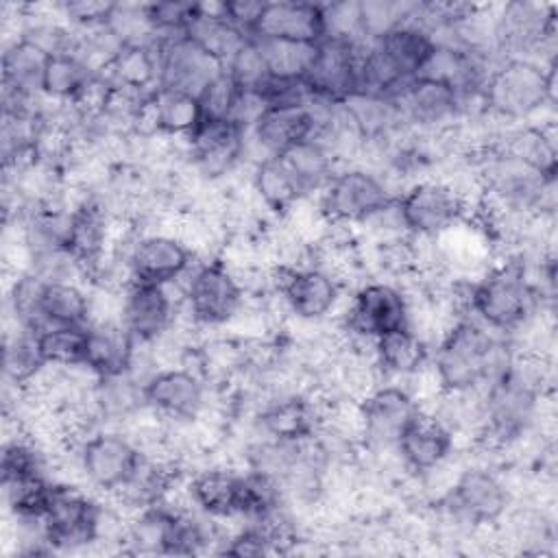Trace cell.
Instances as JSON below:
<instances>
[{"instance_id": "6da1fadb", "label": "cell", "mask_w": 558, "mask_h": 558, "mask_svg": "<svg viewBox=\"0 0 558 558\" xmlns=\"http://www.w3.org/2000/svg\"><path fill=\"white\" fill-rule=\"evenodd\" d=\"M510 338L490 331L473 316L453 318L432 349L436 392L484 390L512 360Z\"/></svg>"}, {"instance_id": "7a4b0ae2", "label": "cell", "mask_w": 558, "mask_h": 558, "mask_svg": "<svg viewBox=\"0 0 558 558\" xmlns=\"http://www.w3.org/2000/svg\"><path fill=\"white\" fill-rule=\"evenodd\" d=\"M538 310L551 307L541 303L523 253H510L466 281V316L499 336L512 338Z\"/></svg>"}, {"instance_id": "3957f363", "label": "cell", "mask_w": 558, "mask_h": 558, "mask_svg": "<svg viewBox=\"0 0 558 558\" xmlns=\"http://www.w3.org/2000/svg\"><path fill=\"white\" fill-rule=\"evenodd\" d=\"M556 100V63L534 59H501L482 89V113L508 124L532 122Z\"/></svg>"}, {"instance_id": "277c9868", "label": "cell", "mask_w": 558, "mask_h": 558, "mask_svg": "<svg viewBox=\"0 0 558 558\" xmlns=\"http://www.w3.org/2000/svg\"><path fill=\"white\" fill-rule=\"evenodd\" d=\"M395 201L397 192L388 179L360 163L340 166L314 196L318 214L327 225L351 229L364 227L377 214L392 207Z\"/></svg>"}, {"instance_id": "5b68a950", "label": "cell", "mask_w": 558, "mask_h": 558, "mask_svg": "<svg viewBox=\"0 0 558 558\" xmlns=\"http://www.w3.org/2000/svg\"><path fill=\"white\" fill-rule=\"evenodd\" d=\"M246 296L233 266L225 257L211 255L196 262L183 279L181 305L194 329H220L233 323Z\"/></svg>"}, {"instance_id": "8992f818", "label": "cell", "mask_w": 558, "mask_h": 558, "mask_svg": "<svg viewBox=\"0 0 558 558\" xmlns=\"http://www.w3.org/2000/svg\"><path fill=\"white\" fill-rule=\"evenodd\" d=\"M436 506L458 527L480 532L499 525L512 506V490L499 471L488 464H473L458 471Z\"/></svg>"}, {"instance_id": "52a82bcc", "label": "cell", "mask_w": 558, "mask_h": 558, "mask_svg": "<svg viewBox=\"0 0 558 558\" xmlns=\"http://www.w3.org/2000/svg\"><path fill=\"white\" fill-rule=\"evenodd\" d=\"M401 227L418 240H436L471 214L469 196L445 177H423L403 185L395 201Z\"/></svg>"}, {"instance_id": "ba28073f", "label": "cell", "mask_w": 558, "mask_h": 558, "mask_svg": "<svg viewBox=\"0 0 558 558\" xmlns=\"http://www.w3.org/2000/svg\"><path fill=\"white\" fill-rule=\"evenodd\" d=\"M401 327H410V301L401 283L390 279L362 281L340 318L342 336L364 344Z\"/></svg>"}, {"instance_id": "9c48e42d", "label": "cell", "mask_w": 558, "mask_h": 558, "mask_svg": "<svg viewBox=\"0 0 558 558\" xmlns=\"http://www.w3.org/2000/svg\"><path fill=\"white\" fill-rule=\"evenodd\" d=\"M105 508L83 488L70 482H54L52 499L41 519L50 551H76L102 541Z\"/></svg>"}, {"instance_id": "30bf717a", "label": "cell", "mask_w": 558, "mask_h": 558, "mask_svg": "<svg viewBox=\"0 0 558 558\" xmlns=\"http://www.w3.org/2000/svg\"><path fill=\"white\" fill-rule=\"evenodd\" d=\"M76 469L78 475L102 495H116L137 471L144 449L137 440L118 429L100 427L85 436L76 447Z\"/></svg>"}, {"instance_id": "8fae6325", "label": "cell", "mask_w": 558, "mask_h": 558, "mask_svg": "<svg viewBox=\"0 0 558 558\" xmlns=\"http://www.w3.org/2000/svg\"><path fill=\"white\" fill-rule=\"evenodd\" d=\"M270 288L299 323L327 320L342 296V281L318 264L270 266Z\"/></svg>"}, {"instance_id": "7c38bea8", "label": "cell", "mask_w": 558, "mask_h": 558, "mask_svg": "<svg viewBox=\"0 0 558 558\" xmlns=\"http://www.w3.org/2000/svg\"><path fill=\"white\" fill-rule=\"evenodd\" d=\"M423 401L410 386L384 379L357 401L362 449L368 453H390Z\"/></svg>"}, {"instance_id": "4fadbf2b", "label": "cell", "mask_w": 558, "mask_h": 558, "mask_svg": "<svg viewBox=\"0 0 558 558\" xmlns=\"http://www.w3.org/2000/svg\"><path fill=\"white\" fill-rule=\"evenodd\" d=\"M122 259L129 281L174 286L194 268L196 253L174 231H142L126 238Z\"/></svg>"}, {"instance_id": "5bb4252c", "label": "cell", "mask_w": 558, "mask_h": 558, "mask_svg": "<svg viewBox=\"0 0 558 558\" xmlns=\"http://www.w3.org/2000/svg\"><path fill=\"white\" fill-rule=\"evenodd\" d=\"M211 384L196 371L174 364L157 368L144 381L148 412L163 423H192L209 408Z\"/></svg>"}, {"instance_id": "9a60e30c", "label": "cell", "mask_w": 558, "mask_h": 558, "mask_svg": "<svg viewBox=\"0 0 558 558\" xmlns=\"http://www.w3.org/2000/svg\"><path fill=\"white\" fill-rule=\"evenodd\" d=\"M403 124L421 133H442L464 118L458 89L434 76H416L392 96Z\"/></svg>"}, {"instance_id": "2e32d148", "label": "cell", "mask_w": 558, "mask_h": 558, "mask_svg": "<svg viewBox=\"0 0 558 558\" xmlns=\"http://www.w3.org/2000/svg\"><path fill=\"white\" fill-rule=\"evenodd\" d=\"M192 172L205 181H218L233 172L246 153V129L233 120L203 118L183 142Z\"/></svg>"}, {"instance_id": "e0dca14e", "label": "cell", "mask_w": 558, "mask_h": 558, "mask_svg": "<svg viewBox=\"0 0 558 558\" xmlns=\"http://www.w3.org/2000/svg\"><path fill=\"white\" fill-rule=\"evenodd\" d=\"M366 41L325 37L305 74V85L310 94L327 102H344L357 92L360 78V57Z\"/></svg>"}, {"instance_id": "ac0fdd59", "label": "cell", "mask_w": 558, "mask_h": 558, "mask_svg": "<svg viewBox=\"0 0 558 558\" xmlns=\"http://www.w3.org/2000/svg\"><path fill=\"white\" fill-rule=\"evenodd\" d=\"M316 133L314 98L310 102L266 105L246 131V146H255L259 159L277 157Z\"/></svg>"}, {"instance_id": "d6986e66", "label": "cell", "mask_w": 558, "mask_h": 558, "mask_svg": "<svg viewBox=\"0 0 558 558\" xmlns=\"http://www.w3.org/2000/svg\"><path fill=\"white\" fill-rule=\"evenodd\" d=\"M255 423L264 438L305 442L323 425V401L312 390L270 395L257 410Z\"/></svg>"}, {"instance_id": "ffe728a7", "label": "cell", "mask_w": 558, "mask_h": 558, "mask_svg": "<svg viewBox=\"0 0 558 558\" xmlns=\"http://www.w3.org/2000/svg\"><path fill=\"white\" fill-rule=\"evenodd\" d=\"M453 451L456 434L425 405L412 416L395 445V456L410 477L449 462Z\"/></svg>"}, {"instance_id": "44dd1931", "label": "cell", "mask_w": 558, "mask_h": 558, "mask_svg": "<svg viewBox=\"0 0 558 558\" xmlns=\"http://www.w3.org/2000/svg\"><path fill=\"white\" fill-rule=\"evenodd\" d=\"M187 504L201 514L218 519H244L246 473L227 464H209L192 471L183 482Z\"/></svg>"}, {"instance_id": "7402d4cb", "label": "cell", "mask_w": 558, "mask_h": 558, "mask_svg": "<svg viewBox=\"0 0 558 558\" xmlns=\"http://www.w3.org/2000/svg\"><path fill=\"white\" fill-rule=\"evenodd\" d=\"M170 288L140 281H129L122 288L120 323L140 344H153L174 327L177 301L170 296Z\"/></svg>"}, {"instance_id": "603a6c76", "label": "cell", "mask_w": 558, "mask_h": 558, "mask_svg": "<svg viewBox=\"0 0 558 558\" xmlns=\"http://www.w3.org/2000/svg\"><path fill=\"white\" fill-rule=\"evenodd\" d=\"M248 37L320 44L327 37L325 7L305 0L262 2Z\"/></svg>"}, {"instance_id": "cb8c5ba5", "label": "cell", "mask_w": 558, "mask_h": 558, "mask_svg": "<svg viewBox=\"0 0 558 558\" xmlns=\"http://www.w3.org/2000/svg\"><path fill=\"white\" fill-rule=\"evenodd\" d=\"M159 41V87L181 89L194 96L225 70V65L194 44L190 37L179 35Z\"/></svg>"}, {"instance_id": "d4e9b609", "label": "cell", "mask_w": 558, "mask_h": 558, "mask_svg": "<svg viewBox=\"0 0 558 558\" xmlns=\"http://www.w3.org/2000/svg\"><path fill=\"white\" fill-rule=\"evenodd\" d=\"M373 360L381 379L410 381L429 368L432 344L416 329L401 327L373 342Z\"/></svg>"}, {"instance_id": "484cf974", "label": "cell", "mask_w": 558, "mask_h": 558, "mask_svg": "<svg viewBox=\"0 0 558 558\" xmlns=\"http://www.w3.org/2000/svg\"><path fill=\"white\" fill-rule=\"evenodd\" d=\"M92 292L81 281H41L35 296L33 331L44 327H87Z\"/></svg>"}, {"instance_id": "4316f807", "label": "cell", "mask_w": 558, "mask_h": 558, "mask_svg": "<svg viewBox=\"0 0 558 558\" xmlns=\"http://www.w3.org/2000/svg\"><path fill=\"white\" fill-rule=\"evenodd\" d=\"M137 340L120 318H98L87 325L85 368L94 377L126 373L137 353Z\"/></svg>"}, {"instance_id": "83f0119b", "label": "cell", "mask_w": 558, "mask_h": 558, "mask_svg": "<svg viewBox=\"0 0 558 558\" xmlns=\"http://www.w3.org/2000/svg\"><path fill=\"white\" fill-rule=\"evenodd\" d=\"M92 403L100 423L109 425L126 423L131 418H137L142 412H148L144 401V381L137 379L131 371L94 377Z\"/></svg>"}, {"instance_id": "f1b7e54d", "label": "cell", "mask_w": 558, "mask_h": 558, "mask_svg": "<svg viewBox=\"0 0 558 558\" xmlns=\"http://www.w3.org/2000/svg\"><path fill=\"white\" fill-rule=\"evenodd\" d=\"M251 190L259 205L277 218H286L299 203L307 201L281 157H264L253 163Z\"/></svg>"}, {"instance_id": "f546056e", "label": "cell", "mask_w": 558, "mask_h": 558, "mask_svg": "<svg viewBox=\"0 0 558 558\" xmlns=\"http://www.w3.org/2000/svg\"><path fill=\"white\" fill-rule=\"evenodd\" d=\"M277 157L286 161L307 198H314L340 168V161L333 157V153L316 137L303 140Z\"/></svg>"}, {"instance_id": "4dcf8cb0", "label": "cell", "mask_w": 558, "mask_h": 558, "mask_svg": "<svg viewBox=\"0 0 558 558\" xmlns=\"http://www.w3.org/2000/svg\"><path fill=\"white\" fill-rule=\"evenodd\" d=\"M96 74L98 72L76 50L50 52L44 68L41 94L52 102L68 105Z\"/></svg>"}, {"instance_id": "1f68e13d", "label": "cell", "mask_w": 558, "mask_h": 558, "mask_svg": "<svg viewBox=\"0 0 558 558\" xmlns=\"http://www.w3.org/2000/svg\"><path fill=\"white\" fill-rule=\"evenodd\" d=\"M35 344L46 366L85 368L87 327H44L35 331Z\"/></svg>"}, {"instance_id": "d6a6232c", "label": "cell", "mask_w": 558, "mask_h": 558, "mask_svg": "<svg viewBox=\"0 0 558 558\" xmlns=\"http://www.w3.org/2000/svg\"><path fill=\"white\" fill-rule=\"evenodd\" d=\"M253 39L264 57L268 74L272 78H288V81L305 78L318 48V44H303V41L257 39V37Z\"/></svg>"}, {"instance_id": "836d02e7", "label": "cell", "mask_w": 558, "mask_h": 558, "mask_svg": "<svg viewBox=\"0 0 558 558\" xmlns=\"http://www.w3.org/2000/svg\"><path fill=\"white\" fill-rule=\"evenodd\" d=\"M2 368L4 381L13 388H26L46 368L35 344V331L15 327L4 336Z\"/></svg>"}, {"instance_id": "e575fe53", "label": "cell", "mask_w": 558, "mask_h": 558, "mask_svg": "<svg viewBox=\"0 0 558 558\" xmlns=\"http://www.w3.org/2000/svg\"><path fill=\"white\" fill-rule=\"evenodd\" d=\"M242 87L231 78L227 70H222L198 96L203 116L216 118V120H231L235 105L240 100Z\"/></svg>"}]
</instances>
